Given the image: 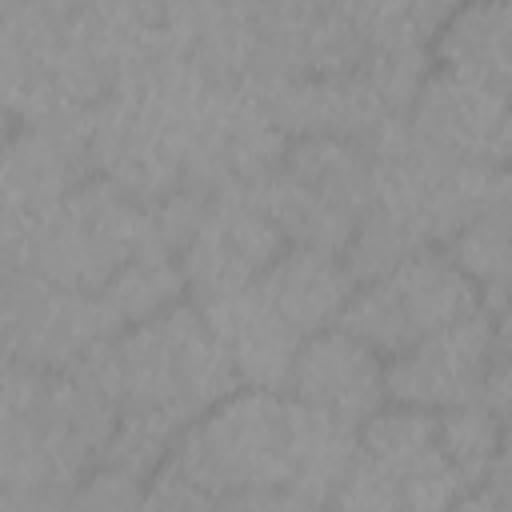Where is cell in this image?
<instances>
[{
    "instance_id": "6da1fadb",
    "label": "cell",
    "mask_w": 512,
    "mask_h": 512,
    "mask_svg": "<svg viewBox=\"0 0 512 512\" xmlns=\"http://www.w3.org/2000/svg\"><path fill=\"white\" fill-rule=\"evenodd\" d=\"M352 432L300 400L240 392L188 424L156 476V504H268L272 488L332 476L340 484Z\"/></svg>"
},
{
    "instance_id": "7a4b0ae2",
    "label": "cell",
    "mask_w": 512,
    "mask_h": 512,
    "mask_svg": "<svg viewBox=\"0 0 512 512\" xmlns=\"http://www.w3.org/2000/svg\"><path fill=\"white\" fill-rule=\"evenodd\" d=\"M120 408H152L196 420L220 404L236 384V360L192 308H168L132 324L100 360L88 364Z\"/></svg>"
},
{
    "instance_id": "3957f363",
    "label": "cell",
    "mask_w": 512,
    "mask_h": 512,
    "mask_svg": "<svg viewBox=\"0 0 512 512\" xmlns=\"http://www.w3.org/2000/svg\"><path fill=\"white\" fill-rule=\"evenodd\" d=\"M476 312L480 288L456 264V256L436 248H412L388 272L372 276L360 292H352L336 324L372 344L384 360H392L396 352Z\"/></svg>"
},
{
    "instance_id": "277c9868",
    "label": "cell",
    "mask_w": 512,
    "mask_h": 512,
    "mask_svg": "<svg viewBox=\"0 0 512 512\" xmlns=\"http://www.w3.org/2000/svg\"><path fill=\"white\" fill-rule=\"evenodd\" d=\"M460 476L440 448V412L392 404L360 428V452L340 476V504L404 508L456 500Z\"/></svg>"
},
{
    "instance_id": "5b68a950",
    "label": "cell",
    "mask_w": 512,
    "mask_h": 512,
    "mask_svg": "<svg viewBox=\"0 0 512 512\" xmlns=\"http://www.w3.org/2000/svg\"><path fill=\"white\" fill-rule=\"evenodd\" d=\"M384 364L388 360L372 344L336 324L300 340L288 364V388L308 412L344 432H360L388 400Z\"/></svg>"
},
{
    "instance_id": "8992f818",
    "label": "cell",
    "mask_w": 512,
    "mask_h": 512,
    "mask_svg": "<svg viewBox=\"0 0 512 512\" xmlns=\"http://www.w3.org/2000/svg\"><path fill=\"white\" fill-rule=\"evenodd\" d=\"M492 356H496L492 324L484 320V312H476V316L396 352L384 364L388 400L424 408V412H448V408L472 404L484 392Z\"/></svg>"
},
{
    "instance_id": "52a82bcc",
    "label": "cell",
    "mask_w": 512,
    "mask_h": 512,
    "mask_svg": "<svg viewBox=\"0 0 512 512\" xmlns=\"http://www.w3.org/2000/svg\"><path fill=\"white\" fill-rule=\"evenodd\" d=\"M416 140L464 168L512 164V100L476 80L436 72L416 100Z\"/></svg>"
},
{
    "instance_id": "ba28073f",
    "label": "cell",
    "mask_w": 512,
    "mask_h": 512,
    "mask_svg": "<svg viewBox=\"0 0 512 512\" xmlns=\"http://www.w3.org/2000/svg\"><path fill=\"white\" fill-rule=\"evenodd\" d=\"M252 292L296 340H308L324 332L332 320H340L352 296V272L340 268L324 248L300 244L296 252L268 264Z\"/></svg>"
},
{
    "instance_id": "9c48e42d",
    "label": "cell",
    "mask_w": 512,
    "mask_h": 512,
    "mask_svg": "<svg viewBox=\"0 0 512 512\" xmlns=\"http://www.w3.org/2000/svg\"><path fill=\"white\" fill-rule=\"evenodd\" d=\"M272 252L276 228L264 216L224 212L220 220H208L192 240L188 272L212 300H224L252 288V280H260V272L272 264Z\"/></svg>"
},
{
    "instance_id": "30bf717a",
    "label": "cell",
    "mask_w": 512,
    "mask_h": 512,
    "mask_svg": "<svg viewBox=\"0 0 512 512\" xmlns=\"http://www.w3.org/2000/svg\"><path fill=\"white\" fill-rule=\"evenodd\" d=\"M440 64L512 100V0H468L440 36Z\"/></svg>"
},
{
    "instance_id": "8fae6325",
    "label": "cell",
    "mask_w": 512,
    "mask_h": 512,
    "mask_svg": "<svg viewBox=\"0 0 512 512\" xmlns=\"http://www.w3.org/2000/svg\"><path fill=\"white\" fill-rule=\"evenodd\" d=\"M452 256L484 296H512V172L480 196L476 212L456 232Z\"/></svg>"
},
{
    "instance_id": "7c38bea8",
    "label": "cell",
    "mask_w": 512,
    "mask_h": 512,
    "mask_svg": "<svg viewBox=\"0 0 512 512\" xmlns=\"http://www.w3.org/2000/svg\"><path fill=\"white\" fill-rule=\"evenodd\" d=\"M500 440H504V424L484 400L440 412V448L464 488L484 484V476L500 452Z\"/></svg>"
},
{
    "instance_id": "4fadbf2b",
    "label": "cell",
    "mask_w": 512,
    "mask_h": 512,
    "mask_svg": "<svg viewBox=\"0 0 512 512\" xmlns=\"http://www.w3.org/2000/svg\"><path fill=\"white\" fill-rule=\"evenodd\" d=\"M176 288H180V280H176L172 268H164V264H160V268H156V264H136V268H128V272L108 288L104 308H108L112 320L144 324V320L168 312Z\"/></svg>"
},
{
    "instance_id": "5bb4252c",
    "label": "cell",
    "mask_w": 512,
    "mask_h": 512,
    "mask_svg": "<svg viewBox=\"0 0 512 512\" xmlns=\"http://www.w3.org/2000/svg\"><path fill=\"white\" fill-rule=\"evenodd\" d=\"M492 336H496V352H500V356H512V296L504 300V312H500V320L492 324Z\"/></svg>"
}]
</instances>
